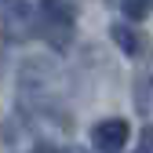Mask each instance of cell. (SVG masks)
Here are the masks:
<instances>
[{"label":"cell","mask_w":153,"mask_h":153,"mask_svg":"<svg viewBox=\"0 0 153 153\" xmlns=\"http://www.w3.org/2000/svg\"><path fill=\"white\" fill-rule=\"evenodd\" d=\"M29 153H66V149H59V146H51V142H36Z\"/></svg>","instance_id":"cell-5"},{"label":"cell","mask_w":153,"mask_h":153,"mask_svg":"<svg viewBox=\"0 0 153 153\" xmlns=\"http://www.w3.org/2000/svg\"><path fill=\"white\" fill-rule=\"evenodd\" d=\"M36 29L51 48H66L73 40V26H76V7L69 0H36L33 4Z\"/></svg>","instance_id":"cell-1"},{"label":"cell","mask_w":153,"mask_h":153,"mask_svg":"<svg viewBox=\"0 0 153 153\" xmlns=\"http://www.w3.org/2000/svg\"><path fill=\"white\" fill-rule=\"evenodd\" d=\"M128 142V120L120 117H106L91 128V149L95 153H120Z\"/></svg>","instance_id":"cell-2"},{"label":"cell","mask_w":153,"mask_h":153,"mask_svg":"<svg viewBox=\"0 0 153 153\" xmlns=\"http://www.w3.org/2000/svg\"><path fill=\"white\" fill-rule=\"evenodd\" d=\"M139 153H146V149H139Z\"/></svg>","instance_id":"cell-7"},{"label":"cell","mask_w":153,"mask_h":153,"mask_svg":"<svg viewBox=\"0 0 153 153\" xmlns=\"http://www.w3.org/2000/svg\"><path fill=\"white\" fill-rule=\"evenodd\" d=\"M109 36H113V44H117L124 55H139V48H142L139 29H131L128 22H113V26H109Z\"/></svg>","instance_id":"cell-3"},{"label":"cell","mask_w":153,"mask_h":153,"mask_svg":"<svg viewBox=\"0 0 153 153\" xmlns=\"http://www.w3.org/2000/svg\"><path fill=\"white\" fill-rule=\"evenodd\" d=\"M66 153H80V149H66Z\"/></svg>","instance_id":"cell-6"},{"label":"cell","mask_w":153,"mask_h":153,"mask_svg":"<svg viewBox=\"0 0 153 153\" xmlns=\"http://www.w3.org/2000/svg\"><path fill=\"white\" fill-rule=\"evenodd\" d=\"M120 11L128 22H142V18L153 11V0H120Z\"/></svg>","instance_id":"cell-4"}]
</instances>
